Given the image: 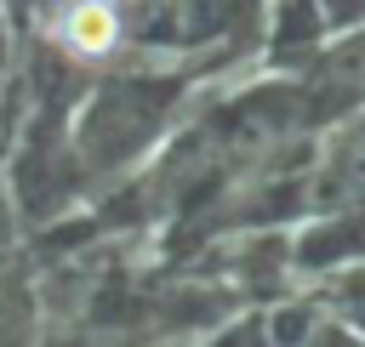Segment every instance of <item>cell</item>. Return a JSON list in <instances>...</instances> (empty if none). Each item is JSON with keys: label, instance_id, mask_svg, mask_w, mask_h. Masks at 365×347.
I'll return each mask as SVG.
<instances>
[{"label": "cell", "instance_id": "1", "mask_svg": "<svg viewBox=\"0 0 365 347\" xmlns=\"http://www.w3.org/2000/svg\"><path fill=\"white\" fill-rule=\"evenodd\" d=\"M114 34H120V23H114V6L108 0H80L74 11H68V40L80 46V51H108L114 46Z\"/></svg>", "mask_w": 365, "mask_h": 347}]
</instances>
